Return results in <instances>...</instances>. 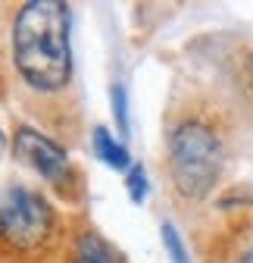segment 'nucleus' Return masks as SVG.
Here are the masks:
<instances>
[{"label":"nucleus","instance_id":"nucleus-11","mask_svg":"<svg viewBox=\"0 0 253 263\" xmlns=\"http://www.w3.org/2000/svg\"><path fill=\"white\" fill-rule=\"evenodd\" d=\"M0 154H4V135H0Z\"/></svg>","mask_w":253,"mask_h":263},{"label":"nucleus","instance_id":"nucleus-1","mask_svg":"<svg viewBox=\"0 0 253 263\" xmlns=\"http://www.w3.org/2000/svg\"><path fill=\"white\" fill-rule=\"evenodd\" d=\"M13 53L19 76L38 91H59L69 82V10L59 0H31L16 16Z\"/></svg>","mask_w":253,"mask_h":263},{"label":"nucleus","instance_id":"nucleus-9","mask_svg":"<svg viewBox=\"0 0 253 263\" xmlns=\"http://www.w3.org/2000/svg\"><path fill=\"white\" fill-rule=\"evenodd\" d=\"M129 197L135 204H144V197H147V176L141 166L129 170Z\"/></svg>","mask_w":253,"mask_h":263},{"label":"nucleus","instance_id":"nucleus-7","mask_svg":"<svg viewBox=\"0 0 253 263\" xmlns=\"http://www.w3.org/2000/svg\"><path fill=\"white\" fill-rule=\"evenodd\" d=\"M163 245H166V254L172 257V263H191L184 245H181V235L172 222H163Z\"/></svg>","mask_w":253,"mask_h":263},{"label":"nucleus","instance_id":"nucleus-6","mask_svg":"<svg viewBox=\"0 0 253 263\" xmlns=\"http://www.w3.org/2000/svg\"><path fill=\"white\" fill-rule=\"evenodd\" d=\"M75 263H119L116 251L100 238V235H81L75 248Z\"/></svg>","mask_w":253,"mask_h":263},{"label":"nucleus","instance_id":"nucleus-4","mask_svg":"<svg viewBox=\"0 0 253 263\" xmlns=\"http://www.w3.org/2000/svg\"><path fill=\"white\" fill-rule=\"evenodd\" d=\"M13 147L16 154L28 163L31 170H38L44 179L50 182H59L62 176L69 173V160H66V151L56 147L50 138L38 135L35 128H19L16 138H13Z\"/></svg>","mask_w":253,"mask_h":263},{"label":"nucleus","instance_id":"nucleus-2","mask_svg":"<svg viewBox=\"0 0 253 263\" xmlns=\"http://www.w3.org/2000/svg\"><path fill=\"white\" fill-rule=\"evenodd\" d=\"M169 170L178 194L206 197L222 170V144L203 122H181L169 138Z\"/></svg>","mask_w":253,"mask_h":263},{"label":"nucleus","instance_id":"nucleus-3","mask_svg":"<svg viewBox=\"0 0 253 263\" xmlns=\"http://www.w3.org/2000/svg\"><path fill=\"white\" fill-rule=\"evenodd\" d=\"M50 229V207L41 194L13 188L7 204L0 207V235L16 248L38 245Z\"/></svg>","mask_w":253,"mask_h":263},{"label":"nucleus","instance_id":"nucleus-5","mask_svg":"<svg viewBox=\"0 0 253 263\" xmlns=\"http://www.w3.org/2000/svg\"><path fill=\"white\" fill-rule=\"evenodd\" d=\"M94 151H97V157L107 163V166H113V170H129V163H132V157H129V151H125L113 135H110V128H103V125H97L94 128Z\"/></svg>","mask_w":253,"mask_h":263},{"label":"nucleus","instance_id":"nucleus-10","mask_svg":"<svg viewBox=\"0 0 253 263\" xmlns=\"http://www.w3.org/2000/svg\"><path fill=\"white\" fill-rule=\"evenodd\" d=\"M241 263H253V248H250V251L244 254V260H241Z\"/></svg>","mask_w":253,"mask_h":263},{"label":"nucleus","instance_id":"nucleus-8","mask_svg":"<svg viewBox=\"0 0 253 263\" xmlns=\"http://www.w3.org/2000/svg\"><path fill=\"white\" fill-rule=\"evenodd\" d=\"M113 107H116V119H119V132L129 135V101H125V88L113 85Z\"/></svg>","mask_w":253,"mask_h":263}]
</instances>
